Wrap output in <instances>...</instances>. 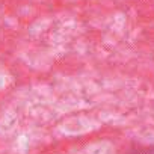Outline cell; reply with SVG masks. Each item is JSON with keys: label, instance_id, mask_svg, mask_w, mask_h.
I'll list each match as a JSON object with an SVG mask.
<instances>
[{"label": "cell", "instance_id": "1", "mask_svg": "<svg viewBox=\"0 0 154 154\" xmlns=\"http://www.w3.org/2000/svg\"><path fill=\"white\" fill-rule=\"evenodd\" d=\"M127 154H154V143L151 145H134L130 148V151Z\"/></svg>", "mask_w": 154, "mask_h": 154}]
</instances>
